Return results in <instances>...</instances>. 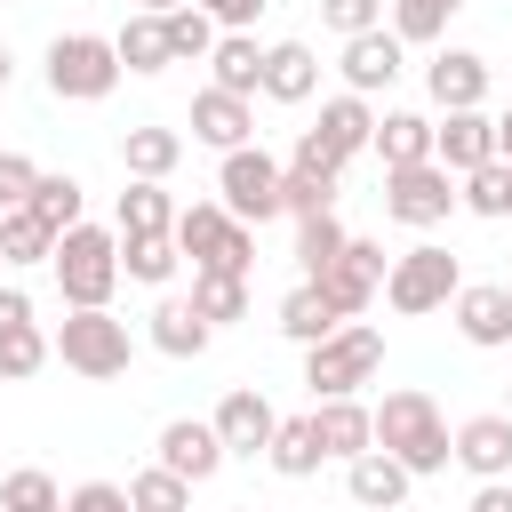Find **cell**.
I'll list each match as a JSON object with an SVG mask.
<instances>
[{"instance_id": "cell-1", "label": "cell", "mask_w": 512, "mask_h": 512, "mask_svg": "<svg viewBox=\"0 0 512 512\" xmlns=\"http://www.w3.org/2000/svg\"><path fill=\"white\" fill-rule=\"evenodd\" d=\"M376 448H392V456L424 480V472H448L456 432L440 424V400H432V392L400 384V392H384V400H376Z\"/></svg>"}, {"instance_id": "cell-2", "label": "cell", "mask_w": 512, "mask_h": 512, "mask_svg": "<svg viewBox=\"0 0 512 512\" xmlns=\"http://www.w3.org/2000/svg\"><path fill=\"white\" fill-rule=\"evenodd\" d=\"M56 360L72 368V376H96V384H112V376H128V320H112V304H72L64 320H56Z\"/></svg>"}, {"instance_id": "cell-3", "label": "cell", "mask_w": 512, "mask_h": 512, "mask_svg": "<svg viewBox=\"0 0 512 512\" xmlns=\"http://www.w3.org/2000/svg\"><path fill=\"white\" fill-rule=\"evenodd\" d=\"M376 368H384V328H368V320H344L336 336L304 344V384H312V400H344V392L376 384Z\"/></svg>"}, {"instance_id": "cell-4", "label": "cell", "mask_w": 512, "mask_h": 512, "mask_svg": "<svg viewBox=\"0 0 512 512\" xmlns=\"http://www.w3.org/2000/svg\"><path fill=\"white\" fill-rule=\"evenodd\" d=\"M48 272H56V296L64 304H112V288H120V232L72 224L56 240V256H48Z\"/></svg>"}, {"instance_id": "cell-5", "label": "cell", "mask_w": 512, "mask_h": 512, "mask_svg": "<svg viewBox=\"0 0 512 512\" xmlns=\"http://www.w3.org/2000/svg\"><path fill=\"white\" fill-rule=\"evenodd\" d=\"M120 72L128 64L104 32H56L48 40V96H64V104H104L120 88Z\"/></svg>"}, {"instance_id": "cell-6", "label": "cell", "mask_w": 512, "mask_h": 512, "mask_svg": "<svg viewBox=\"0 0 512 512\" xmlns=\"http://www.w3.org/2000/svg\"><path fill=\"white\" fill-rule=\"evenodd\" d=\"M456 288H464V272H456V256L448 248H432V240H416L408 256H392V272H384V304L392 312H440V304H456Z\"/></svg>"}, {"instance_id": "cell-7", "label": "cell", "mask_w": 512, "mask_h": 512, "mask_svg": "<svg viewBox=\"0 0 512 512\" xmlns=\"http://www.w3.org/2000/svg\"><path fill=\"white\" fill-rule=\"evenodd\" d=\"M448 208H464V192H456V176H448L440 160L384 168V216H392V224H408V232H432V224H448Z\"/></svg>"}, {"instance_id": "cell-8", "label": "cell", "mask_w": 512, "mask_h": 512, "mask_svg": "<svg viewBox=\"0 0 512 512\" xmlns=\"http://www.w3.org/2000/svg\"><path fill=\"white\" fill-rule=\"evenodd\" d=\"M216 192H224V208H232L240 224H272V216H288V208H280V160H272L264 144H232L224 168H216Z\"/></svg>"}, {"instance_id": "cell-9", "label": "cell", "mask_w": 512, "mask_h": 512, "mask_svg": "<svg viewBox=\"0 0 512 512\" xmlns=\"http://www.w3.org/2000/svg\"><path fill=\"white\" fill-rule=\"evenodd\" d=\"M216 440H224V456H264L272 448V432H280V408L256 392V384H232L224 400H216Z\"/></svg>"}, {"instance_id": "cell-10", "label": "cell", "mask_w": 512, "mask_h": 512, "mask_svg": "<svg viewBox=\"0 0 512 512\" xmlns=\"http://www.w3.org/2000/svg\"><path fill=\"white\" fill-rule=\"evenodd\" d=\"M384 272H392V264H384V248H376V240H344V256L320 272V288H328V304H336L344 320H360V312L376 304Z\"/></svg>"}, {"instance_id": "cell-11", "label": "cell", "mask_w": 512, "mask_h": 512, "mask_svg": "<svg viewBox=\"0 0 512 512\" xmlns=\"http://www.w3.org/2000/svg\"><path fill=\"white\" fill-rule=\"evenodd\" d=\"M448 312H456L464 344H480V352H512V296H504V280H464Z\"/></svg>"}, {"instance_id": "cell-12", "label": "cell", "mask_w": 512, "mask_h": 512, "mask_svg": "<svg viewBox=\"0 0 512 512\" xmlns=\"http://www.w3.org/2000/svg\"><path fill=\"white\" fill-rule=\"evenodd\" d=\"M432 160L448 168V176H472V168H488L496 160V120L472 104V112H448V120H432Z\"/></svg>"}, {"instance_id": "cell-13", "label": "cell", "mask_w": 512, "mask_h": 512, "mask_svg": "<svg viewBox=\"0 0 512 512\" xmlns=\"http://www.w3.org/2000/svg\"><path fill=\"white\" fill-rule=\"evenodd\" d=\"M408 488H416V472H408L392 448H368V456H352V464H344V496H352L360 512H400V504H408Z\"/></svg>"}, {"instance_id": "cell-14", "label": "cell", "mask_w": 512, "mask_h": 512, "mask_svg": "<svg viewBox=\"0 0 512 512\" xmlns=\"http://www.w3.org/2000/svg\"><path fill=\"white\" fill-rule=\"evenodd\" d=\"M488 56H472V48H440L432 64H424V88H432V104L440 112H472V104H488Z\"/></svg>"}, {"instance_id": "cell-15", "label": "cell", "mask_w": 512, "mask_h": 512, "mask_svg": "<svg viewBox=\"0 0 512 512\" xmlns=\"http://www.w3.org/2000/svg\"><path fill=\"white\" fill-rule=\"evenodd\" d=\"M160 464H168V472H184L192 488H200V480H216V472H224V440H216V424H200V416L160 424Z\"/></svg>"}, {"instance_id": "cell-16", "label": "cell", "mask_w": 512, "mask_h": 512, "mask_svg": "<svg viewBox=\"0 0 512 512\" xmlns=\"http://www.w3.org/2000/svg\"><path fill=\"white\" fill-rule=\"evenodd\" d=\"M456 464L472 480H512V416H464L456 424Z\"/></svg>"}, {"instance_id": "cell-17", "label": "cell", "mask_w": 512, "mask_h": 512, "mask_svg": "<svg viewBox=\"0 0 512 512\" xmlns=\"http://www.w3.org/2000/svg\"><path fill=\"white\" fill-rule=\"evenodd\" d=\"M400 48H408V40L384 32V24H376V32H352V40H344V88H352V96L392 88V80H400Z\"/></svg>"}, {"instance_id": "cell-18", "label": "cell", "mask_w": 512, "mask_h": 512, "mask_svg": "<svg viewBox=\"0 0 512 512\" xmlns=\"http://www.w3.org/2000/svg\"><path fill=\"white\" fill-rule=\"evenodd\" d=\"M192 136H200V144H216V152H232V144H248V136H256V104L208 80V88L192 96Z\"/></svg>"}, {"instance_id": "cell-19", "label": "cell", "mask_w": 512, "mask_h": 512, "mask_svg": "<svg viewBox=\"0 0 512 512\" xmlns=\"http://www.w3.org/2000/svg\"><path fill=\"white\" fill-rule=\"evenodd\" d=\"M312 424H320V448H328L336 464H352V456L376 448V408H360V392H344V400H312Z\"/></svg>"}, {"instance_id": "cell-20", "label": "cell", "mask_w": 512, "mask_h": 512, "mask_svg": "<svg viewBox=\"0 0 512 512\" xmlns=\"http://www.w3.org/2000/svg\"><path fill=\"white\" fill-rule=\"evenodd\" d=\"M232 208L224 200H192V208H176V248L192 256V272H208V264H224V248H232Z\"/></svg>"}, {"instance_id": "cell-21", "label": "cell", "mask_w": 512, "mask_h": 512, "mask_svg": "<svg viewBox=\"0 0 512 512\" xmlns=\"http://www.w3.org/2000/svg\"><path fill=\"white\" fill-rule=\"evenodd\" d=\"M264 96L272 104H312L320 96V56L304 40H272L264 48Z\"/></svg>"}, {"instance_id": "cell-22", "label": "cell", "mask_w": 512, "mask_h": 512, "mask_svg": "<svg viewBox=\"0 0 512 512\" xmlns=\"http://www.w3.org/2000/svg\"><path fill=\"white\" fill-rule=\"evenodd\" d=\"M336 328H344V312L328 304L320 280H296V288L280 296V336H288V344H320V336H336Z\"/></svg>"}, {"instance_id": "cell-23", "label": "cell", "mask_w": 512, "mask_h": 512, "mask_svg": "<svg viewBox=\"0 0 512 512\" xmlns=\"http://www.w3.org/2000/svg\"><path fill=\"white\" fill-rule=\"evenodd\" d=\"M208 336H216V328L200 320V304H192V296H160V304H152V344H160L168 360H200V352H208Z\"/></svg>"}, {"instance_id": "cell-24", "label": "cell", "mask_w": 512, "mask_h": 512, "mask_svg": "<svg viewBox=\"0 0 512 512\" xmlns=\"http://www.w3.org/2000/svg\"><path fill=\"white\" fill-rule=\"evenodd\" d=\"M264 464H272L280 480H312V472L328 464V448H320V424H312V408H304V416H280V432H272Z\"/></svg>"}, {"instance_id": "cell-25", "label": "cell", "mask_w": 512, "mask_h": 512, "mask_svg": "<svg viewBox=\"0 0 512 512\" xmlns=\"http://www.w3.org/2000/svg\"><path fill=\"white\" fill-rule=\"evenodd\" d=\"M384 168H416L432 160V120L424 112H376V144H368Z\"/></svg>"}, {"instance_id": "cell-26", "label": "cell", "mask_w": 512, "mask_h": 512, "mask_svg": "<svg viewBox=\"0 0 512 512\" xmlns=\"http://www.w3.org/2000/svg\"><path fill=\"white\" fill-rule=\"evenodd\" d=\"M176 264H184L176 232H120V272H128V280L168 288V280H176Z\"/></svg>"}, {"instance_id": "cell-27", "label": "cell", "mask_w": 512, "mask_h": 512, "mask_svg": "<svg viewBox=\"0 0 512 512\" xmlns=\"http://www.w3.org/2000/svg\"><path fill=\"white\" fill-rule=\"evenodd\" d=\"M56 224L40 208H0V264H48L56 256Z\"/></svg>"}, {"instance_id": "cell-28", "label": "cell", "mask_w": 512, "mask_h": 512, "mask_svg": "<svg viewBox=\"0 0 512 512\" xmlns=\"http://www.w3.org/2000/svg\"><path fill=\"white\" fill-rule=\"evenodd\" d=\"M208 72H216V88H232V96H264V48H256V32H224L216 56H208Z\"/></svg>"}, {"instance_id": "cell-29", "label": "cell", "mask_w": 512, "mask_h": 512, "mask_svg": "<svg viewBox=\"0 0 512 512\" xmlns=\"http://www.w3.org/2000/svg\"><path fill=\"white\" fill-rule=\"evenodd\" d=\"M320 136L336 144V160L368 152V144H376V112H368V96H352V88H344V96H328V104H320Z\"/></svg>"}, {"instance_id": "cell-30", "label": "cell", "mask_w": 512, "mask_h": 512, "mask_svg": "<svg viewBox=\"0 0 512 512\" xmlns=\"http://www.w3.org/2000/svg\"><path fill=\"white\" fill-rule=\"evenodd\" d=\"M120 160H128V176H152V184H160V176L184 160V136L160 128V120H136V128L120 136Z\"/></svg>"}, {"instance_id": "cell-31", "label": "cell", "mask_w": 512, "mask_h": 512, "mask_svg": "<svg viewBox=\"0 0 512 512\" xmlns=\"http://www.w3.org/2000/svg\"><path fill=\"white\" fill-rule=\"evenodd\" d=\"M160 24H168V56H176V64H200V56H216V40H224V24H216V16L200 8V0L168 8Z\"/></svg>"}, {"instance_id": "cell-32", "label": "cell", "mask_w": 512, "mask_h": 512, "mask_svg": "<svg viewBox=\"0 0 512 512\" xmlns=\"http://www.w3.org/2000/svg\"><path fill=\"white\" fill-rule=\"evenodd\" d=\"M112 48H120V64H128V72H168V64H176V56H168V24H160V16H144V8L112 32Z\"/></svg>"}, {"instance_id": "cell-33", "label": "cell", "mask_w": 512, "mask_h": 512, "mask_svg": "<svg viewBox=\"0 0 512 512\" xmlns=\"http://www.w3.org/2000/svg\"><path fill=\"white\" fill-rule=\"evenodd\" d=\"M336 168H312V160H288L280 168V208L288 216H320V208H336Z\"/></svg>"}, {"instance_id": "cell-34", "label": "cell", "mask_w": 512, "mask_h": 512, "mask_svg": "<svg viewBox=\"0 0 512 512\" xmlns=\"http://www.w3.org/2000/svg\"><path fill=\"white\" fill-rule=\"evenodd\" d=\"M344 240H352V232L336 224V208H320V216H296V272H304V280H320V272L344 256Z\"/></svg>"}, {"instance_id": "cell-35", "label": "cell", "mask_w": 512, "mask_h": 512, "mask_svg": "<svg viewBox=\"0 0 512 512\" xmlns=\"http://www.w3.org/2000/svg\"><path fill=\"white\" fill-rule=\"evenodd\" d=\"M192 304H200L208 328L248 320V272H192Z\"/></svg>"}, {"instance_id": "cell-36", "label": "cell", "mask_w": 512, "mask_h": 512, "mask_svg": "<svg viewBox=\"0 0 512 512\" xmlns=\"http://www.w3.org/2000/svg\"><path fill=\"white\" fill-rule=\"evenodd\" d=\"M120 232H176V200H168L152 176H136V184L120 192Z\"/></svg>"}, {"instance_id": "cell-37", "label": "cell", "mask_w": 512, "mask_h": 512, "mask_svg": "<svg viewBox=\"0 0 512 512\" xmlns=\"http://www.w3.org/2000/svg\"><path fill=\"white\" fill-rule=\"evenodd\" d=\"M456 184H464V208H472V216L504 224V208H512V160H488V168H472V176H456Z\"/></svg>"}, {"instance_id": "cell-38", "label": "cell", "mask_w": 512, "mask_h": 512, "mask_svg": "<svg viewBox=\"0 0 512 512\" xmlns=\"http://www.w3.org/2000/svg\"><path fill=\"white\" fill-rule=\"evenodd\" d=\"M128 496H136V512H192V480L168 472V464H144L128 480Z\"/></svg>"}, {"instance_id": "cell-39", "label": "cell", "mask_w": 512, "mask_h": 512, "mask_svg": "<svg viewBox=\"0 0 512 512\" xmlns=\"http://www.w3.org/2000/svg\"><path fill=\"white\" fill-rule=\"evenodd\" d=\"M40 360H56V344L40 336V320H24V328H8V336H0V384H24Z\"/></svg>"}, {"instance_id": "cell-40", "label": "cell", "mask_w": 512, "mask_h": 512, "mask_svg": "<svg viewBox=\"0 0 512 512\" xmlns=\"http://www.w3.org/2000/svg\"><path fill=\"white\" fill-rule=\"evenodd\" d=\"M0 512H64V488H56L40 464H24V472L0 480Z\"/></svg>"}, {"instance_id": "cell-41", "label": "cell", "mask_w": 512, "mask_h": 512, "mask_svg": "<svg viewBox=\"0 0 512 512\" xmlns=\"http://www.w3.org/2000/svg\"><path fill=\"white\" fill-rule=\"evenodd\" d=\"M456 8H464V0H392V32H400L408 48H416V40H440Z\"/></svg>"}, {"instance_id": "cell-42", "label": "cell", "mask_w": 512, "mask_h": 512, "mask_svg": "<svg viewBox=\"0 0 512 512\" xmlns=\"http://www.w3.org/2000/svg\"><path fill=\"white\" fill-rule=\"evenodd\" d=\"M24 208H40L56 232H72V224H80V176H64V168H56V176H40Z\"/></svg>"}, {"instance_id": "cell-43", "label": "cell", "mask_w": 512, "mask_h": 512, "mask_svg": "<svg viewBox=\"0 0 512 512\" xmlns=\"http://www.w3.org/2000/svg\"><path fill=\"white\" fill-rule=\"evenodd\" d=\"M320 24H328L336 40H352V32H376V24H384V0H320Z\"/></svg>"}, {"instance_id": "cell-44", "label": "cell", "mask_w": 512, "mask_h": 512, "mask_svg": "<svg viewBox=\"0 0 512 512\" xmlns=\"http://www.w3.org/2000/svg\"><path fill=\"white\" fill-rule=\"evenodd\" d=\"M64 512H136V496H128L120 480H80V488L64 496Z\"/></svg>"}, {"instance_id": "cell-45", "label": "cell", "mask_w": 512, "mask_h": 512, "mask_svg": "<svg viewBox=\"0 0 512 512\" xmlns=\"http://www.w3.org/2000/svg\"><path fill=\"white\" fill-rule=\"evenodd\" d=\"M32 184H40V168H32L24 152H0V208H24Z\"/></svg>"}, {"instance_id": "cell-46", "label": "cell", "mask_w": 512, "mask_h": 512, "mask_svg": "<svg viewBox=\"0 0 512 512\" xmlns=\"http://www.w3.org/2000/svg\"><path fill=\"white\" fill-rule=\"evenodd\" d=\"M224 32H256V16H264V0H200Z\"/></svg>"}, {"instance_id": "cell-47", "label": "cell", "mask_w": 512, "mask_h": 512, "mask_svg": "<svg viewBox=\"0 0 512 512\" xmlns=\"http://www.w3.org/2000/svg\"><path fill=\"white\" fill-rule=\"evenodd\" d=\"M464 512H512V480H480Z\"/></svg>"}, {"instance_id": "cell-48", "label": "cell", "mask_w": 512, "mask_h": 512, "mask_svg": "<svg viewBox=\"0 0 512 512\" xmlns=\"http://www.w3.org/2000/svg\"><path fill=\"white\" fill-rule=\"evenodd\" d=\"M24 320H32V296H24V288H0V336L24 328Z\"/></svg>"}, {"instance_id": "cell-49", "label": "cell", "mask_w": 512, "mask_h": 512, "mask_svg": "<svg viewBox=\"0 0 512 512\" xmlns=\"http://www.w3.org/2000/svg\"><path fill=\"white\" fill-rule=\"evenodd\" d=\"M496 160H512V104L496 112Z\"/></svg>"}, {"instance_id": "cell-50", "label": "cell", "mask_w": 512, "mask_h": 512, "mask_svg": "<svg viewBox=\"0 0 512 512\" xmlns=\"http://www.w3.org/2000/svg\"><path fill=\"white\" fill-rule=\"evenodd\" d=\"M136 8H144V16H168V8H184V0H136Z\"/></svg>"}, {"instance_id": "cell-51", "label": "cell", "mask_w": 512, "mask_h": 512, "mask_svg": "<svg viewBox=\"0 0 512 512\" xmlns=\"http://www.w3.org/2000/svg\"><path fill=\"white\" fill-rule=\"evenodd\" d=\"M8 72H16V56H8V40H0V88H8Z\"/></svg>"}, {"instance_id": "cell-52", "label": "cell", "mask_w": 512, "mask_h": 512, "mask_svg": "<svg viewBox=\"0 0 512 512\" xmlns=\"http://www.w3.org/2000/svg\"><path fill=\"white\" fill-rule=\"evenodd\" d=\"M504 296H512V280H504Z\"/></svg>"}, {"instance_id": "cell-53", "label": "cell", "mask_w": 512, "mask_h": 512, "mask_svg": "<svg viewBox=\"0 0 512 512\" xmlns=\"http://www.w3.org/2000/svg\"><path fill=\"white\" fill-rule=\"evenodd\" d=\"M240 512H256V504H240Z\"/></svg>"}, {"instance_id": "cell-54", "label": "cell", "mask_w": 512, "mask_h": 512, "mask_svg": "<svg viewBox=\"0 0 512 512\" xmlns=\"http://www.w3.org/2000/svg\"><path fill=\"white\" fill-rule=\"evenodd\" d=\"M504 216H512V208H504Z\"/></svg>"}]
</instances>
